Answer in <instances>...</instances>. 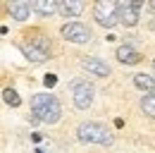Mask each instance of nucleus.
<instances>
[{
  "instance_id": "f257e3e1",
  "label": "nucleus",
  "mask_w": 155,
  "mask_h": 153,
  "mask_svg": "<svg viewBox=\"0 0 155 153\" xmlns=\"http://www.w3.org/2000/svg\"><path fill=\"white\" fill-rule=\"evenodd\" d=\"M31 113L45 124H55L60 120V115H62V105H60V100L55 96L36 93L31 98Z\"/></svg>"
},
{
  "instance_id": "f03ea898",
  "label": "nucleus",
  "mask_w": 155,
  "mask_h": 153,
  "mask_svg": "<svg viewBox=\"0 0 155 153\" xmlns=\"http://www.w3.org/2000/svg\"><path fill=\"white\" fill-rule=\"evenodd\" d=\"M77 136L81 144H100V146H110L112 144V134L100 122H81L77 127Z\"/></svg>"
},
{
  "instance_id": "7ed1b4c3",
  "label": "nucleus",
  "mask_w": 155,
  "mask_h": 153,
  "mask_svg": "<svg viewBox=\"0 0 155 153\" xmlns=\"http://www.w3.org/2000/svg\"><path fill=\"white\" fill-rule=\"evenodd\" d=\"M119 15H122V5L117 0H96L93 5V17L105 29H112L119 22Z\"/></svg>"
},
{
  "instance_id": "20e7f679",
  "label": "nucleus",
  "mask_w": 155,
  "mask_h": 153,
  "mask_svg": "<svg viewBox=\"0 0 155 153\" xmlns=\"http://www.w3.org/2000/svg\"><path fill=\"white\" fill-rule=\"evenodd\" d=\"M21 53L29 62H45L50 57V41L45 36H34L31 41L21 43Z\"/></svg>"
},
{
  "instance_id": "39448f33",
  "label": "nucleus",
  "mask_w": 155,
  "mask_h": 153,
  "mask_svg": "<svg viewBox=\"0 0 155 153\" xmlns=\"http://www.w3.org/2000/svg\"><path fill=\"white\" fill-rule=\"evenodd\" d=\"M93 93H96V89H93V84L88 79H74L72 81V98H74V105L79 110H88L91 108Z\"/></svg>"
},
{
  "instance_id": "423d86ee",
  "label": "nucleus",
  "mask_w": 155,
  "mask_h": 153,
  "mask_svg": "<svg viewBox=\"0 0 155 153\" xmlns=\"http://www.w3.org/2000/svg\"><path fill=\"white\" fill-rule=\"evenodd\" d=\"M62 36L72 43H86V41H91V29L81 22H67L62 26Z\"/></svg>"
},
{
  "instance_id": "0eeeda50",
  "label": "nucleus",
  "mask_w": 155,
  "mask_h": 153,
  "mask_svg": "<svg viewBox=\"0 0 155 153\" xmlns=\"http://www.w3.org/2000/svg\"><path fill=\"white\" fill-rule=\"evenodd\" d=\"M141 7H143V0H129L127 5H122V15H119V24L124 29H131L138 24L141 19Z\"/></svg>"
},
{
  "instance_id": "6e6552de",
  "label": "nucleus",
  "mask_w": 155,
  "mask_h": 153,
  "mask_svg": "<svg viewBox=\"0 0 155 153\" xmlns=\"http://www.w3.org/2000/svg\"><path fill=\"white\" fill-rule=\"evenodd\" d=\"M84 7H86V0H60V12L67 19L79 17L84 12Z\"/></svg>"
},
{
  "instance_id": "1a4fd4ad",
  "label": "nucleus",
  "mask_w": 155,
  "mask_h": 153,
  "mask_svg": "<svg viewBox=\"0 0 155 153\" xmlns=\"http://www.w3.org/2000/svg\"><path fill=\"white\" fill-rule=\"evenodd\" d=\"M81 67L88 70L91 74H96V76H107V74H110L107 62H103L100 57H84V60H81Z\"/></svg>"
},
{
  "instance_id": "9d476101",
  "label": "nucleus",
  "mask_w": 155,
  "mask_h": 153,
  "mask_svg": "<svg viewBox=\"0 0 155 153\" xmlns=\"http://www.w3.org/2000/svg\"><path fill=\"white\" fill-rule=\"evenodd\" d=\"M115 55L122 65H138V62H141V53L136 50L134 46H129V43H127V46H119Z\"/></svg>"
},
{
  "instance_id": "9b49d317",
  "label": "nucleus",
  "mask_w": 155,
  "mask_h": 153,
  "mask_svg": "<svg viewBox=\"0 0 155 153\" xmlns=\"http://www.w3.org/2000/svg\"><path fill=\"white\" fill-rule=\"evenodd\" d=\"M31 7L41 17H53L60 10V0H31Z\"/></svg>"
},
{
  "instance_id": "f8f14e48",
  "label": "nucleus",
  "mask_w": 155,
  "mask_h": 153,
  "mask_svg": "<svg viewBox=\"0 0 155 153\" xmlns=\"http://www.w3.org/2000/svg\"><path fill=\"white\" fill-rule=\"evenodd\" d=\"M134 84H136V89H141V91L155 93V76H148V74H134Z\"/></svg>"
},
{
  "instance_id": "ddd939ff",
  "label": "nucleus",
  "mask_w": 155,
  "mask_h": 153,
  "mask_svg": "<svg viewBox=\"0 0 155 153\" xmlns=\"http://www.w3.org/2000/svg\"><path fill=\"white\" fill-rule=\"evenodd\" d=\"M10 12H12V19H17V22H24V19H29V12H31V7L21 0V2H15V5H10Z\"/></svg>"
},
{
  "instance_id": "4468645a",
  "label": "nucleus",
  "mask_w": 155,
  "mask_h": 153,
  "mask_svg": "<svg viewBox=\"0 0 155 153\" xmlns=\"http://www.w3.org/2000/svg\"><path fill=\"white\" fill-rule=\"evenodd\" d=\"M141 110L148 115V117L155 120V93H146L141 98Z\"/></svg>"
},
{
  "instance_id": "2eb2a0df",
  "label": "nucleus",
  "mask_w": 155,
  "mask_h": 153,
  "mask_svg": "<svg viewBox=\"0 0 155 153\" xmlns=\"http://www.w3.org/2000/svg\"><path fill=\"white\" fill-rule=\"evenodd\" d=\"M2 100H5L7 105H12V108H19V103H21L19 93H17L15 89H5V91H2Z\"/></svg>"
},
{
  "instance_id": "dca6fc26",
  "label": "nucleus",
  "mask_w": 155,
  "mask_h": 153,
  "mask_svg": "<svg viewBox=\"0 0 155 153\" xmlns=\"http://www.w3.org/2000/svg\"><path fill=\"white\" fill-rule=\"evenodd\" d=\"M43 84H45L48 89H53V86L58 84V76H55V74H45V79H43Z\"/></svg>"
},
{
  "instance_id": "f3484780",
  "label": "nucleus",
  "mask_w": 155,
  "mask_h": 153,
  "mask_svg": "<svg viewBox=\"0 0 155 153\" xmlns=\"http://www.w3.org/2000/svg\"><path fill=\"white\" fill-rule=\"evenodd\" d=\"M148 7H150V10L155 12V0H148Z\"/></svg>"
},
{
  "instance_id": "a211bd4d",
  "label": "nucleus",
  "mask_w": 155,
  "mask_h": 153,
  "mask_svg": "<svg viewBox=\"0 0 155 153\" xmlns=\"http://www.w3.org/2000/svg\"><path fill=\"white\" fill-rule=\"evenodd\" d=\"M150 29H155V22H150Z\"/></svg>"
},
{
  "instance_id": "6ab92c4d",
  "label": "nucleus",
  "mask_w": 155,
  "mask_h": 153,
  "mask_svg": "<svg viewBox=\"0 0 155 153\" xmlns=\"http://www.w3.org/2000/svg\"><path fill=\"white\" fill-rule=\"evenodd\" d=\"M15 2H21V0H12V5H15Z\"/></svg>"
},
{
  "instance_id": "aec40b11",
  "label": "nucleus",
  "mask_w": 155,
  "mask_h": 153,
  "mask_svg": "<svg viewBox=\"0 0 155 153\" xmlns=\"http://www.w3.org/2000/svg\"><path fill=\"white\" fill-rule=\"evenodd\" d=\"M153 72H155V60H153Z\"/></svg>"
},
{
  "instance_id": "412c9836",
  "label": "nucleus",
  "mask_w": 155,
  "mask_h": 153,
  "mask_svg": "<svg viewBox=\"0 0 155 153\" xmlns=\"http://www.w3.org/2000/svg\"><path fill=\"white\" fill-rule=\"evenodd\" d=\"M36 153H43V151H36Z\"/></svg>"
}]
</instances>
